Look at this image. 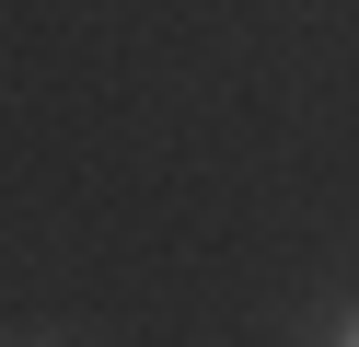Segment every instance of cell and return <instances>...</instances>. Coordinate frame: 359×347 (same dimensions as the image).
Instances as JSON below:
<instances>
[{
    "mask_svg": "<svg viewBox=\"0 0 359 347\" xmlns=\"http://www.w3.org/2000/svg\"><path fill=\"white\" fill-rule=\"evenodd\" d=\"M35 347H47V336H35Z\"/></svg>",
    "mask_w": 359,
    "mask_h": 347,
    "instance_id": "7a4b0ae2",
    "label": "cell"
},
{
    "mask_svg": "<svg viewBox=\"0 0 359 347\" xmlns=\"http://www.w3.org/2000/svg\"><path fill=\"white\" fill-rule=\"evenodd\" d=\"M336 347H359V324H348V336H336Z\"/></svg>",
    "mask_w": 359,
    "mask_h": 347,
    "instance_id": "6da1fadb",
    "label": "cell"
}]
</instances>
